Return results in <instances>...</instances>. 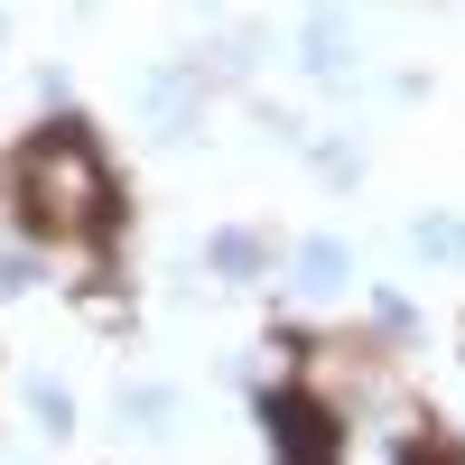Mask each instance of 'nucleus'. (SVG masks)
Wrapping results in <instances>:
<instances>
[{
	"label": "nucleus",
	"mask_w": 465,
	"mask_h": 465,
	"mask_svg": "<svg viewBox=\"0 0 465 465\" xmlns=\"http://www.w3.org/2000/svg\"><path fill=\"white\" fill-rule=\"evenodd\" d=\"M419 252H429V261H456V252H465V223H456V214H429V223H419Z\"/></svg>",
	"instance_id": "obj_5"
},
{
	"label": "nucleus",
	"mask_w": 465,
	"mask_h": 465,
	"mask_svg": "<svg viewBox=\"0 0 465 465\" xmlns=\"http://www.w3.org/2000/svg\"><path fill=\"white\" fill-rule=\"evenodd\" d=\"M344 270H354V252H344V242H307V252H298V289H307V298H335Z\"/></svg>",
	"instance_id": "obj_3"
},
{
	"label": "nucleus",
	"mask_w": 465,
	"mask_h": 465,
	"mask_svg": "<svg viewBox=\"0 0 465 465\" xmlns=\"http://www.w3.org/2000/svg\"><path fill=\"white\" fill-rule=\"evenodd\" d=\"M261 429H270V456H280V465H344L335 410L307 401V391H270V401H261Z\"/></svg>",
	"instance_id": "obj_2"
},
{
	"label": "nucleus",
	"mask_w": 465,
	"mask_h": 465,
	"mask_svg": "<svg viewBox=\"0 0 465 465\" xmlns=\"http://www.w3.org/2000/svg\"><path fill=\"white\" fill-rule=\"evenodd\" d=\"M19 205H28V223L37 232H56V242H84V232H103L112 223V168H103V149L74 131V122H56L47 140H28V159H19Z\"/></svg>",
	"instance_id": "obj_1"
},
{
	"label": "nucleus",
	"mask_w": 465,
	"mask_h": 465,
	"mask_svg": "<svg viewBox=\"0 0 465 465\" xmlns=\"http://www.w3.org/2000/svg\"><path fill=\"white\" fill-rule=\"evenodd\" d=\"M307 65H317V74H344V19H335V10L307 28Z\"/></svg>",
	"instance_id": "obj_4"
},
{
	"label": "nucleus",
	"mask_w": 465,
	"mask_h": 465,
	"mask_svg": "<svg viewBox=\"0 0 465 465\" xmlns=\"http://www.w3.org/2000/svg\"><path fill=\"white\" fill-rule=\"evenodd\" d=\"M214 270H232V280L261 270V242H252V232H214Z\"/></svg>",
	"instance_id": "obj_6"
}]
</instances>
